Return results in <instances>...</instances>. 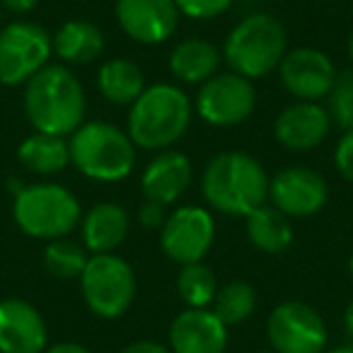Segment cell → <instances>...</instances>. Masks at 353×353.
<instances>
[{
	"mask_svg": "<svg viewBox=\"0 0 353 353\" xmlns=\"http://www.w3.org/2000/svg\"><path fill=\"white\" fill-rule=\"evenodd\" d=\"M269 182L264 165L245 150L218 152L201 176V194L211 211L221 216H250L269 201Z\"/></svg>",
	"mask_w": 353,
	"mask_h": 353,
	"instance_id": "1",
	"label": "cell"
},
{
	"mask_svg": "<svg viewBox=\"0 0 353 353\" xmlns=\"http://www.w3.org/2000/svg\"><path fill=\"white\" fill-rule=\"evenodd\" d=\"M25 114L34 131L73 136L85 123L83 83L65 63H49L25 85Z\"/></svg>",
	"mask_w": 353,
	"mask_h": 353,
	"instance_id": "2",
	"label": "cell"
},
{
	"mask_svg": "<svg viewBox=\"0 0 353 353\" xmlns=\"http://www.w3.org/2000/svg\"><path fill=\"white\" fill-rule=\"evenodd\" d=\"M194 104L182 88L172 83L148 85L128 109L126 133L143 150H167L187 133Z\"/></svg>",
	"mask_w": 353,
	"mask_h": 353,
	"instance_id": "3",
	"label": "cell"
},
{
	"mask_svg": "<svg viewBox=\"0 0 353 353\" xmlns=\"http://www.w3.org/2000/svg\"><path fill=\"white\" fill-rule=\"evenodd\" d=\"M288 51V32L279 17L254 12L237 22L223 44V63L247 80H259L279 70Z\"/></svg>",
	"mask_w": 353,
	"mask_h": 353,
	"instance_id": "4",
	"label": "cell"
},
{
	"mask_svg": "<svg viewBox=\"0 0 353 353\" xmlns=\"http://www.w3.org/2000/svg\"><path fill=\"white\" fill-rule=\"evenodd\" d=\"M70 165L99 184L123 182L136 167V145L123 128L109 121H85L70 136Z\"/></svg>",
	"mask_w": 353,
	"mask_h": 353,
	"instance_id": "5",
	"label": "cell"
},
{
	"mask_svg": "<svg viewBox=\"0 0 353 353\" xmlns=\"http://www.w3.org/2000/svg\"><path fill=\"white\" fill-rule=\"evenodd\" d=\"M12 221L34 240L68 237L83 221V208L70 189L56 182L27 184L12 199Z\"/></svg>",
	"mask_w": 353,
	"mask_h": 353,
	"instance_id": "6",
	"label": "cell"
},
{
	"mask_svg": "<svg viewBox=\"0 0 353 353\" xmlns=\"http://www.w3.org/2000/svg\"><path fill=\"white\" fill-rule=\"evenodd\" d=\"M80 290L90 312L102 319H119L128 312L138 293L136 271L119 254H90L80 276Z\"/></svg>",
	"mask_w": 353,
	"mask_h": 353,
	"instance_id": "7",
	"label": "cell"
},
{
	"mask_svg": "<svg viewBox=\"0 0 353 353\" xmlns=\"http://www.w3.org/2000/svg\"><path fill=\"white\" fill-rule=\"evenodd\" d=\"M54 54L51 34L41 25L17 20L0 27V85H27Z\"/></svg>",
	"mask_w": 353,
	"mask_h": 353,
	"instance_id": "8",
	"label": "cell"
},
{
	"mask_svg": "<svg viewBox=\"0 0 353 353\" xmlns=\"http://www.w3.org/2000/svg\"><path fill=\"white\" fill-rule=\"evenodd\" d=\"M266 339L276 353H324L329 332L324 317L303 300H285L266 317Z\"/></svg>",
	"mask_w": 353,
	"mask_h": 353,
	"instance_id": "9",
	"label": "cell"
},
{
	"mask_svg": "<svg viewBox=\"0 0 353 353\" xmlns=\"http://www.w3.org/2000/svg\"><path fill=\"white\" fill-rule=\"evenodd\" d=\"M256 107L254 83L242 75L216 73L211 80L201 85L196 94V114L216 128L240 126L252 117Z\"/></svg>",
	"mask_w": 353,
	"mask_h": 353,
	"instance_id": "10",
	"label": "cell"
},
{
	"mask_svg": "<svg viewBox=\"0 0 353 353\" xmlns=\"http://www.w3.org/2000/svg\"><path fill=\"white\" fill-rule=\"evenodd\" d=\"M216 242V218L203 206H179L160 228V247L174 264H196Z\"/></svg>",
	"mask_w": 353,
	"mask_h": 353,
	"instance_id": "11",
	"label": "cell"
},
{
	"mask_svg": "<svg viewBox=\"0 0 353 353\" xmlns=\"http://www.w3.org/2000/svg\"><path fill=\"white\" fill-rule=\"evenodd\" d=\"M269 201L288 218H307L327 206L329 184L312 167H285L271 176Z\"/></svg>",
	"mask_w": 353,
	"mask_h": 353,
	"instance_id": "12",
	"label": "cell"
},
{
	"mask_svg": "<svg viewBox=\"0 0 353 353\" xmlns=\"http://www.w3.org/2000/svg\"><path fill=\"white\" fill-rule=\"evenodd\" d=\"M279 75L283 88L303 102H319L327 99L336 83V68L324 51L312 46H298L285 51L279 65Z\"/></svg>",
	"mask_w": 353,
	"mask_h": 353,
	"instance_id": "13",
	"label": "cell"
},
{
	"mask_svg": "<svg viewBox=\"0 0 353 353\" xmlns=\"http://www.w3.org/2000/svg\"><path fill=\"white\" fill-rule=\"evenodd\" d=\"M114 12L123 34L143 46L170 41L179 25L174 0H117Z\"/></svg>",
	"mask_w": 353,
	"mask_h": 353,
	"instance_id": "14",
	"label": "cell"
},
{
	"mask_svg": "<svg viewBox=\"0 0 353 353\" xmlns=\"http://www.w3.org/2000/svg\"><path fill=\"white\" fill-rule=\"evenodd\" d=\"M332 131V117L319 102H290L274 121V136L285 150L307 152L322 145Z\"/></svg>",
	"mask_w": 353,
	"mask_h": 353,
	"instance_id": "15",
	"label": "cell"
},
{
	"mask_svg": "<svg viewBox=\"0 0 353 353\" xmlns=\"http://www.w3.org/2000/svg\"><path fill=\"white\" fill-rule=\"evenodd\" d=\"M49 329L41 312L22 298L0 300V353H44Z\"/></svg>",
	"mask_w": 353,
	"mask_h": 353,
	"instance_id": "16",
	"label": "cell"
},
{
	"mask_svg": "<svg viewBox=\"0 0 353 353\" xmlns=\"http://www.w3.org/2000/svg\"><path fill=\"white\" fill-rule=\"evenodd\" d=\"M172 353H225L228 327L211 307H187L170 324Z\"/></svg>",
	"mask_w": 353,
	"mask_h": 353,
	"instance_id": "17",
	"label": "cell"
},
{
	"mask_svg": "<svg viewBox=\"0 0 353 353\" xmlns=\"http://www.w3.org/2000/svg\"><path fill=\"white\" fill-rule=\"evenodd\" d=\"M194 165L179 150H160L145 165L141 174V192L148 201H157L162 206L179 201L192 187Z\"/></svg>",
	"mask_w": 353,
	"mask_h": 353,
	"instance_id": "18",
	"label": "cell"
},
{
	"mask_svg": "<svg viewBox=\"0 0 353 353\" xmlns=\"http://www.w3.org/2000/svg\"><path fill=\"white\" fill-rule=\"evenodd\" d=\"M131 221L123 206L114 201H99L83 213L80 221V237L83 247L90 254H112L126 242Z\"/></svg>",
	"mask_w": 353,
	"mask_h": 353,
	"instance_id": "19",
	"label": "cell"
},
{
	"mask_svg": "<svg viewBox=\"0 0 353 353\" xmlns=\"http://www.w3.org/2000/svg\"><path fill=\"white\" fill-rule=\"evenodd\" d=\"M223 51L213 41L189 37L170 51V73L184 85H203L218 73Z\"/></svg>",
	"mask_w": 353,
	"mask_h": 353,
	"instance_id": "20",
	"label": "cell"
},
{
	"mask_svg": "<svg viewBox=\"0 0 353 353\" xmlns=\"http://www.w3.org/2000/svg\"><path fill=\"white\" fill-rule=\"evenodd\" d=\"M54 54L65 65H88L104 51V32L90 20H68L51 37Z\"/></svg>",
	"mask_w": 353,
	"mask_h": 353,
	"instance_id": "21",
	"label": "cell"
},
{
	"mask_svg": "<svg viewBox=\"0 0 353 353\" xmlns=\"http://www.w3.org/2000/svg\"><path fill=\"white\" fill-rule=\"evenodd\" d=\"M17 162L32 174H59L70 165V145L63 136L34 131L17 145Z\"/></svg>",
	"mask_w": 353,
	"mask_h": 353,
	"instance_id": "22",
	"label": "cell"
},
{
	"mask_svg": "<svg viewBox=\"0 0 353 353\" xmlns=\"http://www.w3.org/2000/svg\"><path fill=\"white\" fill-rule=\"evenodd\" d=\"M145 88V75L131 59H109L97 70L99 94L117 107H131Z\"/></svg>",
	"mask_w": 353,
	"mask_h": 353,
	"instance_id": "23",
	"label": "cell"
},
{
	"mask_svg": "<svg viewBox=\"0 0 353 353\" xmlns=\"http://www.w3.org/2000/svg\"><path fill=\"white\" fill-rule=\"evenodd\" d=\"M245 230L247 240L266 254H283L293 242L290 218L271 203H264L245 216Z\"/></svg>",
	"mask_w": 353,
	"mask_h": 353,
	"instance_id": "24",
	"label": "cell"
},
{
	"mask_svg": "<svg viewBox=\"0 0 353 353\" xmlns=\"http://www.w3.org/2000/svg\"><path fill=\"white\" fill-rule=\"evenodd\" d=\"M176 293L187 307H211L218 295L216 274L203 261L184 264L176 274Z\"/></svg>",
	"mask_w": 353,
	"mask_h": 353,
	"instance_id": "25",
	"label": "cell"
},
{
	"mask_svg": "<svg viewBox=\"0 0 353 353\" xmlns=\"http://www.w3.org/2000/svg\"><path fill=\"white\" fill-rule=\"evenodd\" d=\"M41 259H44V269L54 279L73 281L83 276L90 254L83 247V242H75L70 237H59V240L46 242V250Z\"/></svg>",
	"mask_w": 353,
	"mask_h": 353,
	"instance_id": "26",
	"label": "cell"
},
{
	"mask_svg": "<svg viewBox=\"0 0 353 353\" xmlns=\"http://www.w3.org/2000/svg\"><path fill=\"white\" fill-rule=\"evenodd\" d=\"M256 307V288L247 281H230L228 285L218 288V295L213 300V312L223 319L225 327L242 324L252 317Z\"/></svg>",
	"mask_w": 353,
	"mask_h": 353,
	"instance_id": "27",
	"label": "cell"
},
{
	"mask_svg": "<svg viewBox=\"0 0 353 353\" xmlns=\"http://www.w3.org/2000/svg\"><path fill=\"white\" fill-rule=\"evenodd\" d=\"M327 112L332 121L343 131L353 128V68L341 70L336 75V83L327 97Z\"/></svg>",
	"mask_w": 353,
	"mask_h": 353,
	"instance_id": "28",
	"label": "cell"
},
{
	"mask_svg": "<svg viewBox=\"0 0 353 353\" xmlns=\"http://www.w3.org/2000/svg\"><path fill=\"white\" fill-rule=\"evenodd\" d=\"M235 0H174L179 15L189 20H216Z\"/></svg>",
	"mask_w": 353,
	"mask_h": 353,
	"instance_id": "29",
	"label": "cell"
},
{
	"mask_svg": "<svg viewBox=\"0 0 353 353\" xmlns=\"http://www.w3.org/2000/svg\"><path fill=\"white\" fill-rule=\"evenodd\" d=\"M334 167L346 182H353V128L343 131V136L339 138L334 148Z\"/></svg>",
	"mask_w": 353,
	"mask_h": 353,
	"instance_id": "30",
	"label": "cell"
},
{
	"mask_svg": "<svg viewBox=\"0 0 353 353\" xmlns=\"http://www.w3.org/2000/svg\"><path fill=\"white\" fill-rule=\"evenodd\" d=\"M167 206H162V203L157 201H148L141 206V211H138V223H141L145 230H160L162 225H165L167 221Z\"/></svg>",
	"mask_w": 353,
	"mask_h": 353,
	"instance_id": "31",
	"label": "cell"
},
{
	"mask_svg": "<svg viewBox=\"0 0 353 353\" xmlns=\"http://www.w3.org/2000/svg\"><path fill=\"white\" fill-rule=\"evenodd\" d=\"M119 353H172L170 346L160 341H150V339H141V341H131L128 346H123Z\"/></svg>",
	"mask_w": 353,
	"mask_h": 353,
	"instance_id": "32",
	"label": "cell"
},
{
	"mask_svg": "<svg viewBox=\"0 0 353 353\" xmlns=\"http://www.w3.org/2000/svg\"><path fill=\"white\" fill-rule=\"evenodd\" d=\"M0 6L10 12H17V15H25L39 6V0H0Z\"/></svg>",
	"mask_w": 353,
	"mask_h": 353,
	"instance_id": "33",
	"label": "cell"
},
{
	"mask_svg": "<svg viewBox=\"0 0 353 353\" xmlns=\"http://www.w3.org/2000/svg\"><path fill=\"white\" fill-rule=\"evenodd\" d=\"M44 353H92L88 346L83 343H75V341H61V343H54V346H46Z\"/></svg>",
	"mask_w": 353,
	"mask_h": 353,
	"instance_id": "34",
	"label": "cell"
},
{
	"mask_svg": "<svg viewBox=\"0 0 353 353\" xmlns=\"http://www.w3.org/2000/svg\"><path fill=\"white\" fill-rule=\"evenodd\" d=\"M343 332L348 334V341H353V300L343 310Z\"/></svg>",
	"mask_w": 353,
	"mask_h": 353,
	"instance_id": "35",
	"label": "cell"
},
{
	"mask_svg": "<svg viewBox=\"0 0 353 353\" xmlns=\"http://www.w3.org/2000/svg\"><path fill=\"white\" fill-rule=\"evenodd\" d=\"M324 353H353V341H346V343H341V346L327 348Z\"/></svg>",
	"mask_w": 353,
	"mask_h": 353,
	"instance_id": "36",
	"label": "cell"
},
{
	"mask_svg": "<svg viewBox=\"0 0 353 353\" xmlns=\"http://www.w3.org/2000/svg\"><path fill=\"white\" fill-rule=\"evenodd\" d=\"M346 51H348V59H351V63H353V32H351V37H348Z\"/></svg>",
	"mask_w": 353,
	"mask_h": 353,
	"instance_id": "37",
	"label": "cell"
},
{
	"mask_svg": "<svg viewBox=\"0 0 353 353\" xmlns=\"http://www.w3.org/2000/svg\"><path fill=\"white\" fill-rule=\"evenodd\" d=\"M348 276H351V281H353V254H351V259H348Z\"/></svg>",
	"mask_w": 353,
	"mask_h": 353,
	"instance_id": "38",
	"label": "cell"
},
{
	"mask_svg": "<svg viewBox=\"0 0 353 353\" xmlns=\"http://www.w3.org/2000/svg\"><path fill=\"white\" fill-rule=\"evenodd\" d=\"M0 27H3V6H0Z\"/></svg>",
	"mask_w": 353,
	"mask_h": 353,
	"instance_id": "39",
	"label": "cell"
},
{
	"mask_svg": "<svg viewBox=\"0 0 353 353\" xmlns=\"http://www.w3.org/2000/svg\"><path fill=\"white\" fill-rule=\"evenodd\" d=\"M259 353H276V351H259Z\"/></svg>",
	"mask_w": 353,
	"mask_h": 353,
	"instance_id": "40",
	"label": "cell"
}]
</instances>
